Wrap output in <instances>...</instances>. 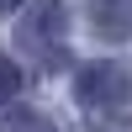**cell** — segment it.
I'll return each instance as SVG.
<instances>
[{
	"instance_id": "cell-1",
	"label": "cell",
	"mask_w": 132,
	"mask_h": 132,
	"mask_svg": "<svg viewBox=\"0 0 132 132\" xmlns=\"http://www.w3.org/2000/svg\"><path fill=\"white\" fill-rule=\"evenodd\" d=\"M74 101L95 127H116L132 116V74L111 58H95L74 74Z\"/></svg>"
},
{
	"instance_id": "cell-2",
	"label": "cell",
	"mask_w": 132,
	"mask_h": 132,
	"mask_svg": "<svg viewBox=\"0 0 132 132\" xmlns=\"http://www.w3.org/2000/svg\"><path fill=\"white\" fill-rule=\"evenodd\" d=\"M21 37L32 48H48V42L63 37V0H32L27 21H21Z\"/></svg>"
},
{
	"instance_id": "cell-3",
	"label": "cell",
	"mask_w": 132,
	"mask_h": 132,
	"mask_svg": "<svg viewBox=\"0 0 132 132\" xmlns=\"http://www.w3.org/2000/svg\"><path fill=\"white\" fill-rule=\"evenodd\" d=\"M90 32L106 42L132 37V0H90Z\"/></svg>"
},
{
	"instance_id": "cell-4",
	"label": "cell",
	"mask_w": 132,
	"mask_h": 132,
	"mask_svg": "<svg viewBox=\"0 0 132 132\" xmlns=\"http://www.w3.org/2000/svg\"><path fill=\"white\" fill-rule=\"evenodd\" d=\"M0 132H58L42 111H32V106H11L5 116H0Z\"/></svg>"
},
{
	"instance_id": "cell-5",
	"label": "cell",
	"mask_w": 132,
	"mask_h": 132,
	"mask_svg": "<svg viewBox=\"0 0 132 132\" xmlns=\"http://www.w3.org/2000/svg\"><path fill=\"white\" fill-rule=\"evenodd\" d=\"M16 90H21V69H16V58H11V53H0V106H5Z\"/></svg>"
},
{
	"instance_id": "cell-6",
	"label": "cell",
	"mask_w": 132,
	"mask_h": 132,
	"mask_svg": "<svg viewBox=\"0 0 132 132\" xmlns=\"http://www.w3.org/2000/svg\"><path fill=\"white\" fill-rule=\"evenodd\" d=\"M11 5H16V0H0V16H11Z\"/></svg>"
}]
</instances>
